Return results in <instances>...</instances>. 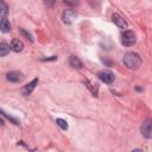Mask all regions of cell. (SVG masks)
Returning <instances> with one entry per match:
<instances>
[{
  "label": "cell",
  "instance_id": "1",
  "mask_svg": "<svg viewBox=\"0 0 152 152\" xmlns=\"http://www.w3.org/2000/svg\"><path fill=\"white\" fill-rule=\"evenodd\" d=\"M122 62L128 69L134 70V69H138L141 65V57L135 52H128L124 56Z\"/></svg>",
  "mask_w": 152,
  "mask_h": 152
},
{
  "label": "cell",
  "instance_id": "2",
  "mask_svg": "<svg viewBox=\"0 0 152 152\" xmlns=\"http://www.w3.org/2000/svg\"><path fill=\"white\" fill-rule=\"evenodd\" d=\"M135 40H137V38H135V34H134L133 31L127 30V31H124L121 33V43H122V45L132 46L135 43Z\"/></svg>",
  "mask_w": 152,
  "mask_h": 152
},
{
  "label": "cell",
  "instance_id": "3",
  "mask_svg": "<svg viewBox=\"0 0 152 152\" xmlns=\"http://www.w3.org/2000/svg\"><path fill=\"white\" fill-rule=\"evenodd\" d=\"M140 132L144 138L152 139V119H146L140 126Z\"/></svg>",
  "mask_w": 152,
  "mask_h": 152
},
{
  "label": "cell",
  "instance_id": "4",
  "mask_svg": "<svg viewBox=\"0 0 152 152\" xmlns=\"http://www.w3.org/2000/svg\"><path fill=\"white\" fill-rule=\"evenodd\" d=\"M76 17H77V13H76L75 10H71V8L65 10L62 13V21L64 24H66V25H70L76 19Z\"/></svg>",
  "mask_w": 152,
  "mask_h": 152
},
{
  "label": "cell",
  "instance_id": "5",
  "mask_svg": "<svg viewBox=\"0 0 152 152\" xmlns=\"http://www.w3.org/2000/svg\"><path fill=\"white\" fill-rule=\"evenodd\" d=\"M97 76H99V78H100L102 82H104V83H107V84H110V83L114 81V78H115L114 74H113L112 71H109V70L100 71Z\"/></svg>",
  "mask_w": 152,
  "mask_h": 152
},
{
  "label": "cell",
  "instance_id": "6",
  "mask_svg": "<svg viewBox=\"0 0 152 152\" xmlns=\"http://www.w3.org/2000/svg\"><path fill=\"white\" fill-rule=\"evenodd\" d=\"M6 78L7 81L10 82H13V83H18V82H21L24 76L20 71H10L6 74Z\"/></svg>",
  "mask_w": 152,
  "mask_h": 152
},
{
  "label": "cell",
  "instance_id": "7",
  "mask_svg": "<svg viewBox=\"0 0 152 152\" xmlns=\"http://www.w3.org/2000/svg\"><path fill=\"white\" fill-rule=\"evenodd\" d=\"M37 84H38V78H33L28 84H26V86L21 89V94H23L24 96H28V95L34 90V88L37 87Z\"/></svg>",
  "mask_w": 152,
  "mask_h": 152
},
{
  "label": "cell",
  "instance_id": "8",
  "mask_svg": "<svg viewBox=\"0 0 152 152\" xmlns=\"http://www.w3.org/2000/svg\"><path fill=\"white\" fill-rule=\"evenodd\" d=\"M112 20H113V23H114L118 27H120V28H127V21H126L120 14L114 13V14L112 15Z\"/></svg>",
  "mask_w": 152,
  "mask_h": 152
},
{
  "label": "cell",
  "instance_id": "9",
  "mask_svg": "<svg viewBox=\"0 0 152 152\" xmlns=\"http://www.w3.org/2000/svg\"><path fill=\"white\" fill-rule=\"evenodd\" d=\"M24 49V44L19 38H14L11 42V50H13L14 52H20Z\"/></svg>",
  "mask_w": 152,
  "mask_h": 152
},
{
  "label": "cell",
  "instance_id": "10",
  "mask_svg": "<svg viewBox=\"0 0 152 152\" xmlns=\"http://www.w3.org/2000/svg\"><path fill=\"white\" fill-rule=\"evenodd\" d=\"M69 63H70V65H71L72 68H75V69H81V68H83V63H82V62L80 61V58L76 57V56H70Z\"/></svg>",
  "mask_w": 152,
  "mask_h": 152
},
{
  "label": "cell",
  "instance_id": "11",
  "mask_svg": "<svg viewBox=\"0 0 152 152\" xmlns=\"http://www.w3.org/2000/svg\"><path fill=\"white\" fill-rule=\"evenodd\" d=\"M0 28H1V32H4V33H7V32L11 31V24H10V21L6 18H2L1 19Z\"/></svg>",
  "mask_w": 152,
  "mask_h": 152
},
{
  "label": "cell",
  "instance_id": "12",
  "mask_svg": "<svg viewBox=\"0 0 152 152\" xmlns=\"http://www.w3.org/2000/svg\"><path fill=\"white\" fill-rule=\"evenodd\" d=\"M10 50H11V46H10L7 43L2 42V43L0 44V56H1V57H5V56L10 52Z\"/></svg>",
  "mask_w": 152,
  "mask_h": 152
},
{
  "label": "cell",
  "instance_id": "13",
  "mask_svg": "<svg viewBox=\"0 0 152 152\" xmlns=\"http://www.w3.org/2000/svg\"><path fill=\"white\" fill-rule=\"evenodd\" d=\"M86 84H87V87L91 90V93H93V95L94 96H97V93H99V86L95 83V84H93V83H90L88 80L86 81Z\"/></svg>",
  "mask_w": 152,
  "mask_h": 152
},
{
  "label": "cell",
  "instance_id": "14",
  "mask_svg": "<svg viewBox=\"0 0 152 152\" xmlns=\"http://www.w3.org/2000/svg\"><path fill=\"white\" fill-rule=\"evenodd\" d=\"M0 5H1V8H0V17H1V19H2V18H6V14H7V12H8V7H7V5H6V2H5L4 0L0 1Z\"/></svg>",
  "mask_w": 152,
  "mask_h": 152
},
{
  "label": "cell",
  "instance_id": "15",
  "mask_svg": "<svg viewBox=\"0 0 152 152\" xmlns=\"http://www.w3.org/2000/svg\"><path fill=\"white\" fill-rule=\"evenodd\" d=\"M56 124L63 129V131H66L68 129V124H66V121L65 120H63V119H56Z\"/></svg>",
  "mask_w": 152,
  "mask_h": 152
},
{
  "label": "cell",
  "instance_id": "16",
  "mask_svg": "<svg viewBox=\"0 0 152 152\" xmlns=\"http://www.w3.org/2000/svg\"><path fill=\"white\" fill-rule=\"evenodd\" d=\"M19 32H20V34L21 36H24L27 40H30V42H33V37H32V34L30 33V32H27V31H25L24 28H19Z\"/></svg>",
  "mask_w": 152,
  "mask_h": 152
},
{
  "label": "cell",
  "instance_id": "17",
  "mask_svg": "<svg viewBox=\"0 0 152 152\" xmlns=\"http://www.w3.org/2000/svg\"><path fill=\"white\" fill-rule=\"evenodd\" d=\"M65 5L68 6H71V7H76L80 5V0H63Z\"/></svg>",
  "mask_w": 152,
  "mask_h": 152
},
{
  "label": "cell",
  "instance_id": "18",
  "mask_svg": "<svg viewBox=\"0 0 152 152\" xmlns=\"http://www.w3.org/2000/svg\"><path fill=\"white\" fill-rule=\"evenodd\" d=\"M1 114H2L4 116H6V118H7V119H8V120H10L11 122H13L14 125H19V120H17L15 118H13V116H11V115H8V114H6V113H5L4 110H1Z\"/></svg>",
  "mask_w": 152,
  "mask_h": 152
},
{
  "label": "cell",
  "instance_id": "19",
  "mask_svg": "<svg viewBox=\"0 0 152 152\" xmlns=\"http://www.w3.org/2000/svg\"><path fill=\"white\" fill-rule=\"evenodd\" d=\"M89 4L94 10H99L101 5V0H89Z\"/></svg>",
  "mask_w": 152,
  "mask_h": 152
},
{
  "label": "cell",
  "instance_id": "20",
  "mask_svg": "<svg viewBox=\"0 0 152 152\" xmlns=\"http://www.w3.org/2000/svg\"><path fill=\"white\" fill-rule=\"evenodd\" d=\"M55 1H56V0H43L44 5H45V6H48V7H51V6H53Z\"/></svg>",
  "mask_w": 152,
  "mask_h": 152
},
{
  "label": "cell",
  "instance_id": "21",
  "mask_svg": "<svg viewBox=\"0 0 152 152\" xmlns=\"http://www.w3.org/2000/svg\"><path fill=\"white\" fill-rule=\"evenodd\" d=\"M57 57L56 56H51V57H48V58H40V61H56Z\"/></svg>",
  "mask_w": 152,
  "mask_h": 152
}]
</instances>
